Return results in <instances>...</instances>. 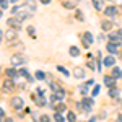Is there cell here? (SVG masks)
I'll return each mask as SVG.
<instances>
[{"label":"cell","instance_id":"1","mask_svg":"<svg viewBox=\"0 0 122 122\" xmlns=\"http://www.w3.org/2000/svg\"><path fill=\"white\" fill-rule=\"evenodd\" d=\"M81 103H83L85 111H91V109H93V99H91V98H83Z\"/></svg>","mask_w":122,"mask_h":122},{"label":"cell","instance_id":"11","mask_svg":"<svg viewBox=\"0 0 122 122\" xmlns=\"http://www.w3.org/2000/svg\"><path fill=\"white\" fill-rule=\"evenodd\" d=\"M70 56H73V57H78V56H80V51H78V47H75V46L70 47Z\"/></svg>","mask_w":122,"mask_h":122},{"label":"cell","instance_id":"21","mask_svg":"<svg viewBox=\"0 0 122 122\" xmlns=\"http://www.w3.org/2000/svg\"><path fill=\"white\" fill-rule=\"evenodd\" d=\"M3 88H7V90H11V81L5 80V81H3Z\"/></svg>","mask_w":122,"mask_h":122},{"label":"cell","instance_id":"15","mask_svg":"<svg viewBox=\"0 0 122 122\" xmlns=\"http://www.w3.org/2000/svg\"><path fill=\"white\" fill-rule=\"evenodd\" d=\"M34 101H36L38 106H44V104H46V99H42V98H39V96H34Z\"/></svg>","mask_w":122,"mask_h":122},{"label":"cell","instance_id":"10","mask_svg":"<svg viewBox=\"0 0 122 122\" xmlns=\"http://www.w3.org/2000/svg\"><path fill=\"white\" fill-rule=\"evenodd\" d=\"M104 83L107 85L109 88H112L114 85H116V83H114V78H111V76H104Z\"/></svg>","mask_w":122,"mask_h":122},{"label":"cell","instance_id":"8","mask_svg":"<svg viewBox=\"0 0 122 122\" xmlns=\"http://www.w3.org/2000/svg\"><path fill=\"white\" fill-rule=\"evenodd\" d=\"M116 13H117L116 7H107V8H106V15H107V16H114Z\"/></svg>","mask_w":122,"mask_h":122},{"label":"cell","instance_id":"6","mask_svg":"<svg viewBox=\"0 0 122 122\" xmlns=\"http://www.w3.org/2000/svg\"><path fill=\"white\" fill-rule=\"evenodd\" d=\"M114 64H116V59H114V57H106V59H104V65L106 67H112Z\"/></svg>","mask_w":122,"mask_h":122},{"label":"cell","instance_id":"33","mask_svg":"<svg viewBox=\"0 0 122 122\" xmlns=\"http://www.w3.org/2000/svg\"><path fill=\"white\" fill-rule=\"evenodd\" d=\"M41 2H42V3H49L51 0H41Z\"/></svg>","mask_w":122,"mask_h":122},{"label":"cell","instance_id":"12","mask_svg":"<svg viewBox=\"0 0 122 122\" xmlns=\"http://www.w3.org/2000/svg\"><path fill=\"white\" fill-rule=\"evenodd\" d=\"M18 73H20V75H23L25 78H28V80H31V75L28 73V70H26V68H20V70H18Z\"/></svg>","mask_w":122,"mask_h":122},{"label":"cell","instance_id":"4","mask_svg":"<svg viewBox=\"0 0 122 122\" xmlns=\"http://www.w3.org/2000/svg\"><path fill=\"white\" fill-rule=\"evenodd\" d=\"M83 42H85V47H88V46H91V44H93V36H91V33H85Z\"/></svg>","mask_w":122,"mask_h":122},{"label":"cell","instance_id":"26","mask_svg":"<svg viewBox=\"0 0 122 122\" xmlns=\"http://www.w3.org/2000/svg\"><path fill=\"white\" fill-rule=\"evenodd\" d=\"M28 33L31 34V36H34V28H33V26H29V28H28Z\"/></svg>","mask_w":122,"mask_h":122},{"label":"cell","instance_id":"22","mask_svg":"<svg viewBox=\"0 0 122 122\" xmlns=\"http://www.w3.org/2000/svg\"><path fill=\"white\" fill-rule=\"evenodd\" d=\"M68 121H70V122H75L76 121V116L73 112H70V114H68Z\"/></svg>","mask_w":122,"mask_h":122},{"label":"cell","instance_id":"7","mask_svg":"<svg viewBox=\"0 0 122 122\" xmlns=\"http://www.w3.org/2000/svg\"><path fill=\"white\" fill-rule=\"evenodd\" d=\"M15 38H16V31H13V29L7 31V41H13Z\"/></svg>","mask_w":122,"mask_h":122},{"label":"cell","instance_id":"24","mask_svg":"<svg viewBox=\"0 0 122 122\" xmlns=\"http://www.w3.org/2000/svg\"><path fill=\"white\" fill-rule=\"evenodd\" d=\"M7 7H8V0H2V8L5 10Z\"/></svg>","mask_w":122,"mask_h":122},{"label":"cell","instance_id":"18","mask_svg":"<svg viewBox=\"0 0 122 122\" xmlns=\"http://www.w3.org/2000/svg\"><path fill=\"white\" fill-rule=\"evenodd\" d=\"M109 96H112V98H117V96H119V90H116V88H111V90H109Z\"/></svg>","mask_w":122,"mask_h":122},{"label":"cell","instance_id":"36","mask_svg":"<svg viewBox=\"0 0 122 122\" xmlns=\"http://www.w3.org/2000/svg\"><path fill=\"white\" fill-rule=\"evenodd\" d=\"M13 2H16V0H13Z\"/></svg>","mask_w":122,"mask_h":122},{"label":"cell","instance_id":"30","mask_svg":"<svg viewBox=\"0 0 122 122\" xmlns=\"http://www.w3.org/2000/svg\"><path fill=\"white\" fill-rule=\"evenodd\" d=\"M93 83H94L93 80H88V83H86V86H93Z\"/></svg>","mask_w":122,"mask_h":122},{"label":"cell","instance_id":"9","mask_svg":"<svg viewBox=\"0 0 122 122\" xmlns=\"http://www.w3.org/2000/svg\"><path fill=\"white\" fill-rule=\"evenodd\" d=\"M73 75H75L76 78H83V76H85L83 68H75V70H73Z\"/></svg>","mask_w":122,"mask_h":122},{"label":"cell","instance_id":"31","mask_svg":"<svg viewBox=\"0 0 122 122\" xmlns=\"http://www.w3.org/2000/svg\"><path fill=\"white\" fill-rule=\"evenodd\" d=\"M117 34H119V38H121V41H122V29H121V31H117Z\"/></svg>","mask_w":122,"mask_h":122},{"label":"cell","instance_id":"16","mask_svg":"<svg viewBox=\"0 0 122 122\" xmlns=\"http://www.w3.org/2000/svg\"><path fill=\"white\" fill-rule=\"evenodd\" d=\"M93 5H94V8H96V10L103 8V2H101V0H93Z\"/></svg>","mask_w":122,"mask_h":122},{"label":"cell","instance_id":"14","mask_svg":"<svg viewBox=\"0 0 122 122\" xmlns=\"http://www.w3.org/2000/svg\"><path fill=\"white\" fill-rule=\"evenodd\" d=\"M101 26H103L104 31H111V21H103Z\"/></svg>","mask_w":122,"mask_h":122},{"label":"cell","instance_id":"17","mask_svg":"<svg viewBox=\"0 0 122 122\" xmlns=\"http://www.w3.org/2000/svg\"><path fill=\"white\" fill-rule=\"evenodd\" d=\"M7 75L11 76V78H16V72H15V68H7Z\"/></svg>","mask_w":122,"mask_h":122},{"label":"cell","instance_id":"25","mask_svg":"<svg viewBox=\"0 0 122 122\" xmlns=\"http://www.w3.org/2000/svg\"><path fill=\"white\" fill-rule=\"evenodd\" d=\"M98 94H99V86H96L93 90V96H98Z\"/></svg>","mask_w":122,"mask_h":122},{"label":"cell","instance_id":"19","mask_svg":"<svg viewBox=\"0 0 122 122\" xmlns=\"http://www.w3.org/2000/svg\"><path fill=\"white\" fill-rule=\"evenodd\" d=\"M112 75L117 78V76H122V72H121V68H117V67H114V70H112Z\"/></svg>","mask_w":122,"mask_h":122},{"label":"cell","instance_id":"29","mask_svg":"<svg viewBox=\"0 0 122 122\" xmlns=\"http://www.w3.org/2000/svg\"><path fill=\"white\" fill-rule=\"evenodd\" d=\"M57 109H59V112H62V111H64V109H65V106H64V104H60V106H59V107H57Z\"/></svg>","mask_w":122,"mask_h":122},{"label":"cell","instance_id":"28","mask_svg":"<svg viewBox=\"0 0 122 122\" xmlns=\"http://www.w3.org/2000/svg\"><path fill=\"white\" fill-rule=\"evenodd\" d=\"M41 122H49V117H47V116H42V117H41Z\"/></svg>","mask_w":122,"mask_h":122},{"label":"cell","instance_id":"20","mask_svg":"<svg viewBox=\"0 0 122 122\" xmlns=\"http://www.w3.org/2000/svg\"><path fill=\"white\" fill-rule=\"evenodd\" d=\"M54 119H56V122H64V117H62V114H59V112H56Z\"/></svg>","mask_w":122,"mask_h":122},{"label":"cell","instance_id":"34","mask_svg":"<svg viewBox=\"0 0 122 122\" xmlns=\"http://www.w3.org/2000/svg\"><path fill=\"white\" fill-rule=\"evenodd\" d=\"M117 122H122V116H121V117H119V119H117Z\"/></svg>","mask_w":122,"mask_h":122},{"label":"cell","instance_id":"2","mask_svg":"<svg viewBox=\"0 0 122 122\" xmlns=\"http://www.w3.org/2000/svg\"><path fill=\"white\" fill-rule=\"evenodd\" d=\"M11 106H13L15 109H21V107H23V99L18 98V96L13 98V99H11Z\"/></svg>","mask_w":122,"mask_h":122},{"label":"cell","instance_id":"13","mask_svg":"<svg viewBox=\"0 0 122 122\" xmlns=\"http://www.w3.org/2000/svg\"><path fill=\"white\" fill-rule=\"evenodd\" d=\"M107 51H109L111 54H116V52H117V46H116V44H111V42H109V44H107Z\"/></svg>","mask_w":122,"mask_h":122},{"label":"cell","instance_id":"23","mask_svg":"<svg viewBox=\"0 0 122 122\" xmlns=\"http://www.w3.org/2000/svg\"><path fill=\"white\" fill-rule=\"evenodd\" d=\"M59 70H60V72H62L64 75H68V70H67L65 67H59Z\"/></svg>","mask_w":122,"mask_h":122},{"label":"cell","instance_id":"32","mask_svg":"<svg viewBox=\"0 0 122 122\" xmlns=\"http://www.w3.org/2000/svg\"><path fill=\"white\" fill-rule=\"evenodd\" d=\"M3 122H13L11 119H3Z\"/></svg>","mask_w":122,"mask_h":122},{"label":"cell","instance_id":"27","mask_svg":"<svg viewBox=\"0 0 122 122\" xmlns=\"http://www.w3.org/2000/svg\"><path fill=\"white\" fill-rule=\"evenodd\" d=\"M36 76H38L39 80H42V78H44V73H42V72H38V73H36Z\"/></svg>","mask_w":122,"mask_h":122},{"label":"cell","instance_id":"3","mask_svg":"<svg viewBox=\"0 0 122 122\" xmlns=\"http://www.w3.org/2000/svg\"><path fill=\"white\" fill-rule=\"evenodd\" d=\"M26 62V59L23 56H15V57H11V64L13 65H20V64H25Z\"/></svg>","mask_w":122,"mask_h":122},{"label":"cell","instance_id":"35","mask_svg":"<svg viewBox=\"0 0 122 122\" xmlns=\"http://www.w3.org/2000/svg\"><path fill=\"white\" fill-rule=\"evenodd\" d=\"M90 122H96V119H91V121H90Z\"/></svg>","mask_w":122,"mask_h":122},{"label":"cell","instance_id":"5","mask_svg":"<svg viewBox=\"0 0 122 122\" xmlns=\"http://www.w3.org/2000/svg\"><path fill=\"white\" fill-rule=\"evenodd\" d=\"M7 23H8V26H15V28H20V23H21V21H20L18 18H10Z\"/></svg>","mask_w":122,"mask_h":122}]
</instances>
